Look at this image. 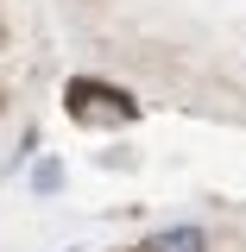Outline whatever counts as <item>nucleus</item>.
I'll return each mask as SVG.
<instances>
[{"label":"nucleus","instance_id":"nucleus-1","mask_svg":"<svg viewBox=\"0 0 246 252\" xmlns=\"http://www.w3.org/2000/svg\"><path fill=\"white\" fill-rule=\"evenodd\" d=\"M145 252H209V233L202 227H164L145 240Z\"/></svg>","mask_w":246,"mask_h":252}]
</instances>
